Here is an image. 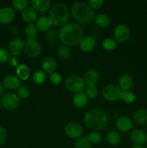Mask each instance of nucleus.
<instances>
[{"instance_id": "09e8293b", "label": "nucleus", "mask_w": 147, "mask_h": 148, "mask_svg": "<svg viewBox=\"0 0 147 148\" xmlns=\"http://www.w3.org/2000/svg\"><path fill=\"white\" fill-rule=\"evenodd\" d=\"M146 128H147V122H146Z\"/></svg>"}, {"instance_id": "aec40b11", "label": "nucleus", "mask_w": 147, "mask_h": 148, "mask_svg": "<svg viewBox=\"0 0 147 148\" xmlns=\"http://www.w3.org/2000/svg\"><path fill=\"white\" fill-rule=\"evenodd\" d=\"M32 7L39 12H46L49 10L50 7V0H31L30 1Z\"/></svg>"}, {"instance_id": "f3484780", "label": "nucleus", "mask_w": 147, "mask_h": 148, "mask_svg": "<svg viewBox=\"0 0 147 148\" xmlns=\"http://www.w3.org/2000/svg\"><path fill=\"white\" fill-rule=\"evenodd\" d=\"M3 85L9 90H17L20 87V79L16 75H9L4 78Z\"/></svg>"}, {"instance_id": "393cba45", "label": "nucleus", "mask_w": 147, "mask_h": 148, "mask_svg": "<svg viewBox=\"0 0 147 148\" xmlns=\"http://www.w3.org/2000/svg\"><path fill=\"white\" fill-rule=\"evenodd\" d=\"M107 142L109 143L110 145L116 146L120 144L121 141V137L120 136L119 133L114 130L109 131L106 134Z\"/></svg>"}, {"instance_id": "4468645a", "label": "nucleus", "mask_w": 147, "mask_h": 148, "mask_svg": "<svg viewBox=\"0 0 147 148\" xmlns=\"http://www.w3.org/2000/svg\"><path fill=\"white\" fill-rule=\"evenodd\" d=\"M41 67L43 72H46L48 75H51L57 68V62L52 56H47L44 58L41 62Z\"/></svg>"}, {"instance_id": "2eb2a0df", "label": "nucleus", "mask_w": 147, "mask_h": 148, "mask_svg": "<svg viewBox=\"0 0 147 148\" xmlns=\"http://www.w3.org/2000/svg\"><path fill=\"white\" fill-rule=\"evenodd\" d=\"M133 126V121L126 116H121L116 121V127L122 132H128L131 131Z\"/></svg>"}, {"instance_id": "c9c22d12", "label": "nucleus", "mask_w": 147, "mask_h": 148, "mask_svg": "<svg viewBox=\"0 0 147 148\" xmlns=\"http://www.w3.org/2000/svg\"><path fill=\"white\" fill-rule=\"evenodd\" d=\"M17 90V95H18L19 98L20 99H26L29 97L30 95V90L27 87H26L25 85H20V88Z\"/></svg>"}, {"instance_id": "37998d69", "label": "nucleus", "mask_w": 147, "mask_h": 148, "mask_svg": "<svg viewBox=\"0 0 147 148\" xmlns=\"http://www.w3.org/2000/svg\"><path fill=\"white\" fill-rule=\"evenodd\" d=\"M8 31L12 36H16L19 33V28L14 25H11L8 27Z\"/></svg>"}, {"instance_id": "ea45409f", "label": "nucleus", "mask_w": 147, "mask_h": 148, "mask_svg": "<svg viewBox=\"0 0 147 148\" xmlns=\"http://www.w3.org/2000/svg\"><path fill=\"white\" fill-rule=\"evenodd\" d=\"M10 59V53L5 49H0V63L4 64Z\"/></svg>"}, {"instance_id": "f257e3e1", "label": "nucleus", "mask_w": 147, "mask_h": 148, "mask_svg": "<svg viewBox=\"0 0 147 148\" xmlns=\"http://www.w3.org/2000/svg\"><path fill=\"white\" fill-rule=\"evenodd\" d=\"M84 30L79 25L68 23L61 27L59 38L66 46H75L83 38Z\"/></svg>"}, {"instance_id": "bb28decb", "label": "nucleus", "mask_w": 147, "mask_h": 148, "mask_svg": "<svg viewBox=\"0 0 147 148\" xmlns=\"http://www.w3.org/2000/svg\"><path fill=\"white\" fill-rule=\"evenodd\" d=\"M24 33L27 40H36L37 36V29L36 25L33 23H28L24 28Z\"/></svg>"}, {"instance_id": "9d476101", "label": "nucleus", "mask_w": 147, "mask_h": 148, "mask_svg": "<svg viewBox=\"0 0 147 148\" xmlns=\"http://www.w3.org/2000/svg\"><path fill=\"white\" fill-rule=\"evenodd\" d=\"M24 48V43L20 38H14L10 41L8 44V51L10 55L15 57L19 56L22 53Z\"/></svg>"}, {"instance_id": "c03bdc74", "label": "nucleus", "mask_w": 147, "mask_h": 148, "mask_svg": "<svg viewBox=\"0 0 147 148\" xmlns=\"http://www.w3.org/2000/svg\"><path fill=\"white\" fill-rule=\"evenodd\" d=\"M8 63L12 66H17L19 65V62L17 58L15 57H10L8 60Z\"/></svg>"}, {"instance_id": "39448f33", "label": "nucleus", "mask_w": 147, "mask_h": 148, "mask_svg": "<svg viewBox=\"0 0 147 148\" xmlns=\"http://www.w3.org/2000/svg\"><path fill=\"white\" fill-rule=\"evenodd\" d=\"M85 82L84 79L78 75H70L65 82L66 88L71 92L77 93L82 92L84 88Z\"/></svg>"}, {"instance_id": "1a4fd4ad", "label": "nucleus", "mask_w": 147, "mask_h": 148, "mask_svg": "<svg viewBox=\"0 0 147 148\" xmlns=\"http://www.w3.org/2000/svg\"><path fill=\"white\" fill-rule=\"evenodd\" d=\"M26 55L30 58H37L41 54L42 48L40 43L36 40H27L24 48Z\"/></svg>"}, {"instance_id": "58836bf2", "label": "nucleus", "mask_w": 147, "mask_h": 148, "mask_svg": "<svg viewBox=\"0 0 147 148\" xmlns=\"http://www.w3.org/2000/svg\"><path fill=\"white\" fill-rule=\"evenodd\" d=\"M86 95H87L88 98L94 99L97 97L98 94V90L95 86H89L86 90Z\"/></svg>"}, {"instance_id": "f8f14e48", "label": "nucleus", "mask_w": 147, "mask_h": 148, "mask_svg": "<svg viewBox=\"0 0 147 148\" xmlns=\"http://www.w3.org/2000/svg\"><path fill=\"white\" fill-rule=\"evenodd\" d=\"M15 17V12L10 7H4L0 9V23L8 24L10 23Z\"/></svg>"}, {"instance_id": "a19ab883", "label": "nucleus", "mask_w": 147, "mask_h": 148, "mask_svg": "<svg viewBox=\"0 0 147 148\" xmlns=\"http://www.w3.org/2000/svg\"><path fill=\"white\" fill-rule=\"evenodd\" d=\"M104 4L103 0H89L88 1V4L91 8L94 9H99L102 7Z\"/></svg>"}, {"instance_id": "4c0bfd02", "label": "nucleus", "mask_w": 147, "mask_h": 148, "mask_svg": "<svg viewBox=\"0 0 147 148\" xmlns=\"http://www.w3.org/2000/svg\"><path fill=\"white\" fill-rule=\"evenodd\" d=\"M50 82L53 85H59L62 82V76L59 72H53V74L50 75L49 77Z\"/></svg>"}, {"instance_id": "79ce46f5", "label": "nucleus", "mask_w": 147, "mask_h": 148, "mask_svg": "<svg viewBox=\"0 0 147 148\" xmlns=\"http://www.w3.org/2000/svg\"><path fill=\"white\" fill-rule=\"evenodd\" d=\"M7 137V132L4 127L0 126V145L6 141Z\"/></svg>"}, {"instance_id": "cd10ccee", "label": "nucleus", "mask_w": 147, "mask_h": 148, "mask_svg": "<svg viewBox=\"0 0 147 148\" xmlns=\"http://www.w3.org/2000/svg\"><path fill=\"white\" fill-rule=\"evenodd\" d=\"M133 119L138 124L147 122V110L144 108L137 110L133 114Z\"/></svg>"}, {"instance_id": "412c9836", "label": "nucleus", "mask_w": 147, "mask_h": 148, "mask_svg": "<svg viewBox=\"0 0 147 148\" xmlns=\"http://www.w3.org/2000/svg\"><path fill=\"white\" fill-rule=\"evenodd\" d=\"M118 84H119V87L121 90H122L123 91H129V90L132 88L133 81V78L131 77V75L125 74L120 77Z\"/></svg>"}, {"instance_id": "72a5a7b5", "label": "nucleus", "mask_w": 147, "mask_h": 148, "mask_svg": "<svg viewBox=\"0 0 147 148\" xmlns=\"http://www.w3.org/2000/svg\"><path fill=\"white\" fill-rule=\"evenodd\" d=\"M74 148H92V147L86 137H82L77 139L74 144Z\"/></svg>"}, {"instance_id": "ddd939ff", "label": "nucleus", "mask_w": 147, "mask_h": 148, "mask_svg": "<svg viewBox=\"0 0 147 148\" xmlns=\"http://www.w3.org/2000/svg\"><path fill=\"white\" fill-rule=\"evenodd\" d=\"M130 139L131 142L136 145H141L147 141V134L142 130L136 129L131 132Z\"/></svg>"}, {"instance_id": "dca6fc26", "label": "nucleus", "mask_w": 147, "mask_h": 148, "mask_svg": "<svg viewBox=\"0 0 147 148\" xmlns=\"http://www.w3.org/2000/svg\"><path fill=\"white\" fill-rule=\"evenodd\" d=\"M99 79V75L97 70L90 69L86 71L84 75V81L85 84L89 86H95Z\"/></svg>"}, {"instance_id": "e433bc0d", "label": "nucleus", "mask_w": 147, "mask_h": 148, "mask_svg": "<svg viewBox=\"0 0 147 148\" xmlns=\"http://www.w3.org/2000/svg\"><path fill=\"white\" fill-rule=\"evenodd\" d=\"M13 7L17 10H24L28 5L27 0H13L12 1Z\"/></svg>"}, {"instance_id": "6e6552de", "label": "nucleus", "mask_w": 147, "mask_h": 148, "mask_svg": "<svg viewBox=\"0 0 147 148\" xmlns=\"http://www.w3.org/2000/svg\"><path fill=\"white\" fill-rule=\"evenodd\" d=\"M131 29L125 24H120L114 29V38L118 43L126 42L131 37Z\"/></svg>"}, {"instance_id": "a878e982", "label": "nucleus", "mask_w": 147, "mask_h": 148, "mask_svg": "<svg viewBox=\"0 0 147 148\" xmlns=\"http://www.w3.org/2000/svg\"><path fill=\"white\" fill-rule=\"evenodd\" d=\"M95 22L97 26L100 27H105L109 25L110 23V18L105 13H99L95 17Z\"/></svg>"}, {"instance_id": "6ab92c4d", "label": "nucleus", "mask_w": 147, "mask_h": 148, "mask_svg": "<svg viewBox=\"0 0 147 148\" xmlns=\"http://www.w3.org/2000/svg\"><path fill=\"white\" fill-rule=\"evenodd\" d=\"M21 17L24 22L28 23H32L36 20L37 17V13L35 9L32 7H27V8L22 10Z\"/></svg>"}, {"instance_id": "5701e85b", "label": "nucleus", "mask_w": 147, "mask_h": 148, "mask_svg": "<svg viewBox=\"0 0 147 148\" xmlns=\"http://www.w3.org/2000/svg\"><path fill=\"white\" fill-rule=\"evenodd\" d=\"M35 25L37 30L47 32L48 30H50V27L52 25V23L48 17H41L37 19Z\"/></svg>"}, {"instance_id": "3c124183", "label": "nucleus", "mask_w": 147, "mask_h": 148, "mask_svg": "<svg viewBox=\"0 0 147 148\" xmlns=\"http://www.w3.org/2000/svg\"><path fill=\"white\" fill-rule=\"evenodd\" d=\"M146 148H147V145H146Z\"/></svg>"}, {"instance_id": "8fccbe9b", "label": "nucleus", "mask_w": 147, "mask_h": 148, "mask_svg": "<svg viewBox=\"0 0 147 148\" xmlns=\"http://www.w3.org/2000/svg\"><path fill=\"white\" fill-rule=\"evenodd\" d=\"M0 2H1V0H0Z\"/></svg>"}, {"instance_id": "20e7f679", "label": "nucleus", "mask_w": 147, "mask_h": 148, "mask_svg": "<svg viewBox=\"0 0 147 148\" xmlns=\"http://www.w3.org/2000/svg\"><path fill=\"white\" fill-rule=\"evenodd\" d=\"M48 18L53 25L56 27L63 26L66 24L69 18V7L64 3H56L50 9Z\"/></svg>"}, {"instance_id": "7ed1b4c3", "label": "nucleus", "mask_w": 147, "mask_h": 148, "mask_svg": "<svg viewBox=\"0 0 147 148\" xmlns=\"http://www.w3.org/2000/svg\"><path fill=\"white\" fill-rule=\"evenodd\" d=\"M71 14L76 22L81 24H88L95 20V13L89 5L84 2H76L71 7Z\"/></svg>"}, {"instance_id": "423d86ee", "label": "nucleus", "mask_w": 147, "mask_h": 148, "mask_svg": "<svg viewBox=\"0 0 147 148\" xmlns=\"http://www.w3.org/2000/svg\"><path fill=\"white\" fill-rule=\"evenodd\" d=\"M20 98L14 92H7L1 98V106L8 111L16 110L20 105Z\"/></svg>"}, {"instance_id": "4be33fe9", "label": "nucleus", "mask_w": 147, "mask_h": 148, "mask_svg": "<svg viewBox=\"0 0 147 148\" xmlns=\"http://www.w3.org/2000/svg\"><path fill=\"white\" fill-rule=\"evenodd\" d=\"M88 102V97L84 92H79L75 94L73 97V103L78 108L85 106Z\"/></svg>"}, {"instance_id": "f704fd0d", "label": "nucleus", "mask_w": 147, "mask_h": 148, "mask_svg": "<svg viewBox=\"0 0 147 148\" xmlns=\"http://www.w3.org/2000/svg\"><path fill=\"white\" fill-rule=\"evenodd\" d=\"M57 33L53 29H50L47 31L46 36H45V38H46V41L50 44H53L56 42H57Z\"/></svg>"}, {"instance_id": "2f4dec72", "label": "nucleus", "mask_w": 147, "mask_h": 148, "mask_svg": "<svg viewBox=\"0 0 147 148\" xmlns=\"http://www.w3.org/2000/svg\"><path fill=\"white\" fill-rule=\"evenodd\" d=\"M86 137L91 144L94 145L99 144L102 140V135L97 132H92L86 136Z\"/></svg>"}, {"instance_id": "c756f323", "label": "nucleus", "mask_w": 147, "mask_h": 148, "mask_svg": "<svg viewBox=\"0 0 147 148\" xmlns=\"http://www.w3.org/2000/svg\"><path fill=\"white\" fill-rule=\"evenodd\" d=\"M58 55L63 60H67L70 58L71 50L69 46L66 45H62L58 49Z\"/></svg>"}, {"instance_id": "c85d7f7f", "label": "nucleus", "mask_w": 147, "mask_h": 148, "mask_svg": "<svg viewBox=\"0 0 147 148\" xmlns=\"http://www.w3.org/2000/svg\"><path fill=\"white\" fill-rule=\"evenodd\" d=\"M118 46V42L113 38H106L102 42V47L105 50L110 51L116 49Z\"/></svg>"}, {"instance_id": "7c9ffc66", "label": "nucleus", "mask_w": 147, "mask_h": 148, "mask_svg": "<svg viewBox=\"0 0 147 148\" xmlns=\"http://www.w3.org/2000/svg\"><path fill=\"white\" fill-rule=\"evenodd\" d=\"M33 82L37 85L43 84L46 80V75L43 71L37 70L33 73Z\"/></svg>"}, {"instance_id": "f03ea898", "label": "nucleus", "mask_w": 147, "mask_h": 148, "mask_svg": "<svg viewBox=\"0 0 147 148\" xmlns=\"http://www.w3.org/2000/svg\"><path fill=\"white\" fill-rule=\"evenodd\" d=\"M84 121L89 129L94 130H102L108 124V116L102 109L94 108L86 112Z\"/></svg>"}, {"instance_id": "473e14b6", "label": "nucleus", "mask_w": 147, "mask_h": 148, "mask_svg": "<svg viewBox=\"0 0 147 148\" xmlns=\"http://www.w3.org/2000/svg\"><path fill=\"white\" fill-rule=\"evenodd\" d=\"M120 99L127 103H132L135 101V95L131 91H123L121 93Z\"/></svg>"}, {"instance_id": "a18cd8bd", "label": "nucleus", "mask_w": 147, "mask_h": 148, "mask_svg": "<svg viewBox=\"0 0 147 148\" xmlns=\"http://www.w3.org/2000/svg\"><path fill=\"white\" fill-rule=\"evenodd\" d=\"M5 92V87L1 82H0V95H2Z\"/></svg>"}, {"instance_id": "de8ad7c7", "label": "nucleus", "mask_w": 147, "mask_h": 148, "mask_svg": "<svg viewBox=\"0 0 147 148\" xmlns=\"http://www.w3.org/2000/svg\"><path fill=\"white\" fill-rule=\"evenodd\" d=\"M1 101H0V110H1Z\"/></svg>"}, {"instance_id": "49530a36", "label": "nucleus", "mask_w": 147, "mask_h": 148, "mask_svg": "<svg viewBox=\"0 0 147 148\" xmlns=\"http://www.w3.org/2000/svg\"><path fill=\"white\" fill-rule=\"evenodd\" d=\"M131 148H144L141 145H134L133 147H131Z\"/></svg>"}, {"instance_id": "9b49d317", "label": "nucleus", "mask_w": 147, "mask_h": 148, "mask_svg": "<svg viewBox=\"0 0 147 148\" xmlns=\"http://www.w3.org/2000/svg\"><path fill=\"white\" fill-rule=\"evenodd\" d=\"M64 132L69 138L75 140L80 138L83 133V129L78 123L70 122L65 126Z\"/></svg>"}, {"instance_id": "b1692460", "label": "nucleus", "mask_w": 147, "mask_h": 148, "mask_svg": "<svg viewBox=\"0 0 147 148\" xmlns=\"http://www.w3.org/2000/svg\"><path fill=\"white\" fill-rule=\"evenodd\" d=\"M16 72H17V77H19V79H22V80H27L30 77V69H29L28 66L27 65L24 64H19L17 66Z\"/></svg>"}, {"instance_id": "a211bd4d", "label": "nucleus", "mask_w": 147, "mask_h": 148, "mask_svg": "<svg viewBox=\"0 0 147 148\" xmlns=\"http://www.w3.org/2000/svg\"><path fill=\"white\" fill-rule=\"evenodd\" d=\"M96 45V40L93 36H86L79 42V48L84 52H90Z\"/></svg>"}, {"instance_id": "0eeeda50", "label": "nucleus", "mask_w": 147, "mask_h": 148, "mask_svg": "<svg viewBox=\"0 0 147 148\" xmlns=\"http://www.w3.org/2000/svg\"><path fill=\"white\" fill-rule=\"evenodd\" d=\"M102 96L108 101H116L120 98L122 90L120 87L114 84H109L104 87L102 90Z\"/></svg>"}]
</instances>
